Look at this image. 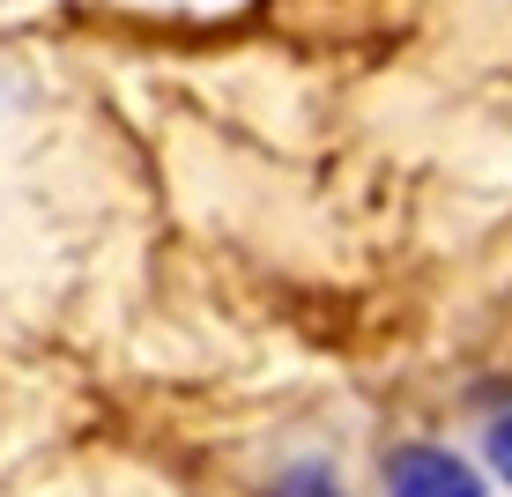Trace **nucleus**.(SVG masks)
<instances>
[{
  "mask_svg": "<svg viewBox=\"0 0 512 497\" xmlns=\"http://www.w3.org/2000/svg\"><path fill=\"white\" fill-rule=\"evenodd\" d=\"M386 490L394 497H483V475L446 446H401L386 460Z\"/></svg>",
  "mask_w": 512,
  "mask_h": 497,
  "instance_id": "f257e3e1",
  "label": "nucleus"
},
{
  "mask_svg": "<svg viewBox=\"0 0 512 497\" xmlns=\"http://www.w3.org/2000/svg\"><path fill=\"white\" fill-rule=\"evenodd\" d=\"M275 497H342V483H334V468H320V460H297L290 475H275Z\"/></svg>",
  "mask_w": 512,
  "mask_h": 497,
  "instance_id": "f03ea898",
  "label": "nucleus"
},
{
  "mask_svg": "<svg viewBox=\"0 0 512 497\" xmlns=\"http://www.w3.org/2000/svg\"><path fill=\"white\" fill-rule=\"evenodd\" d=\"M483 453H490V468H498V475H505V483H512V416H498V423H490V438H483Z\"/></svg>",
  "mask_w": 512,
  "mask_h": 497,
  "instance_id": "7ed1b4c3",
  "label": "nucleus"
}]
</instances>
